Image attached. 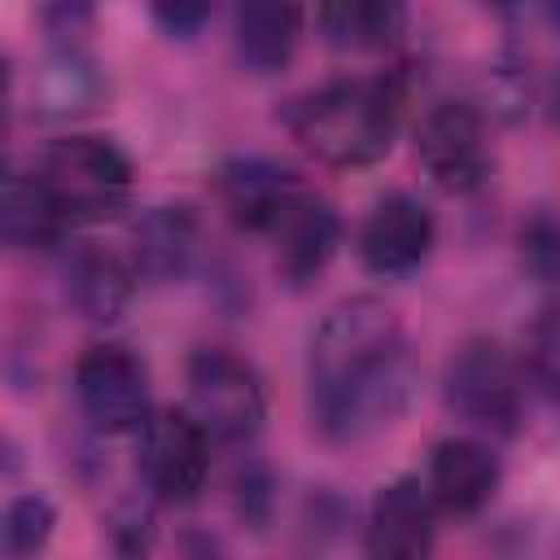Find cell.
<instances>
[{
	"label": "cell",
	"instance_id": "6da1fadb",
	"mask_svg": "<svg viewBox=\"0 0 560 560\" xmlns=\"http://www.w3.org/2000/svg\"><path fill=\"white\" fill-rule=\"evenodd\" d=\"M306 376L315 424L332 442H363L389 429L416 381L394 306L381 298L337 302L311 337Z\"/></svg>",
	"mask_w": 560,
	"mask_h": 560
},
{
	"label": "cell",
	"instance_id": "7a4b0ae2",
	"mask_svg": "<svg viewBox=\"0 0 560 560\" xmlns=\"http://www.w3.org/2000/svg\"><path fill=\"white\" fill-rule=\"evenodd\" d=\"M293 140L328 166H372L398 131V92L385 79H332L289 109Z\"/></svg>",
	"mask_w": 560,
	"mask_h": 560
},
{
	"label": "cell",
	"instance_id": "3957f363",
	"mask_svg": "<svg viewBox=\"0 0 560 560\" xmlns=\"http://www.w3.org/2000/svg\"><path fill=\"white\" fill-rule=\"evenodd\" d=\"M35 175L61 206L66 223L114 219L131 197V162L105 136H66L48 144Z\"/></svg>",
	"mask_w": 560,
	"mask_h": 560
},
{
	"label": "cell",
	"instance_id": "277c9868",
	"mask_svg": "<svg viewBox=\"0 0 560 560\" xmlns=\"http://www.w3.org/2000/svg\"><path fill=\"white\" fill-rule=\"evenodd\" d=\"M188 411L214 442H249L262 429L267 394L258 372L241 354L201 346L188 359Z\"/></svg>",
	"mask_w": 560,
	"mask_h": 560
},
{
	"label": "cell",
	"instance_id": "5b68a950",
	"mask_svg": "<svg viewBox=\"0 0 560 560\" xmlns=\"http://www.w3.org/2000/svg\"><path fill=\"white\" fill-rule=\"evenodd\" d=\"M446 407L490 433H516L521 416H525V394H521V376L512 368V359L503 354L499 341H464L451 363H446Z\"/></svg>",
	"mask_w": 560,
	"mask_h": 560
},
{
	"label": "cell",
	"instance_id": "8992f818",
	"mask_svg": "<svg viewBox=\"0 0 560 560\" xmlns=\"http://www.w3.org/2000/svg\"><path fill=\"white\" fill-rule=\"evenodd\" d=\"M74 389L101 433H136L149 420V372L127 346H88L74 363Z\"/></svg>",
	"mask_w": 560,
	"mask_h": 560
},
{
	"label": "cell",
	"instance_id": "52a82bcc",
	"mask_svg": "<svg viewBox=\"0 0 560 560\" xmlns=\"http://www.w3.org/2000/svg\"><path fill=\"white\" fill-rule=\"evenodd\" d=\"M136 468L158 499L188 503L201 494L210 472V433L192 411H158L140 429Z\"/></svg>",
	"mask_w": 560,
	"mask_h": 560
},
{
	"label": "cell",
	"instance_id": "ba28073f",
	"mask_svg": "<svg viewBox=\"0 0 560 560\" xmlns=\"http://www.w3.org/2000/svg\"><path fill=\"white\" fill-rule=\"evenodd\" d=\"M416 153L429 179L446 192H472L490 175V144L481 114L464 101H438L416 131Z\"/></svg>",
	"mask_w": 560,
	"mask_h": 560
},
{
	"label": "cell",
	"instance_id": "9c48e42d",
	"mask_svg": "<svg viewBox=\"0 0 560 560\" xmlns=\"http://www.w3.org/2000/svg\"><path fill=\"white\" fill-rule=\"evenodd\" d=\"M298 192H302V179L289 166L258 158V153L228 158L214 171V197L223 214L245 232H271Z\"/></svg>",
	"mask_w": 560,
	"mask_h": 560
},
{
	"label": "cell",
	"instance_id": "30bf717a",
	"mask_svg": "<svg viewBox=\"0 0 560 560\" xmlns=\"http://www.w3.org/2000/svg\"><path fill=\"white\" fill-rule=\"evenodd\" d=\"M433 214L424 201L407 192H389L372 206V214L359 228V258L376 276H407L416 271L433 249Z\"/></svg>",
	"mask_w": 560,
	"mask_h": 560
},
{
	"label": "cell",
	"instance_id": "8fae6325",
	"mask_svg": "<svg viewBox=\"0 0 560 560\" xmlns=\"http://www.w3.org/2000/svg\"><path fill=\"white\" fill-rule=\"evenodd\" d=\"M271 236H276V271L293 289H302L332 262L337 241H341V219L324 197L302 188L289 201V210L276 219Z\"/></svg>",
	"mask_w": 560,
	"mask_h": 560
},
{
	"label": "cell",
	"instance_id": "7c38bea8",
	"mask_svg": "<svg viewBox=\"0 0 560 560\" xmlns=\"http://www.w3.org/2000/svg\"><path fill=\"white\" fill-rule=\"evenodd\" d=\"M433 494L416 477H394L376 490L368 512V551L385 560H416L433 547Z\"/></svg>",
	"mask_w": 560,
	"mask_h": 560
},
{
	"label": "cell",
	"instance_id": "4fadbf2b",
	"mask_svg": "<svg viewBox=\"0 0 560 560\" xmlns=\"http://www.w3.org/2000/svg\"><path fill=\"white\" fill-rule=\"evenodd\" d=\"M424 486H429L438 508L468 516V512L490 503V494L499 486V459L490 455V446H481L472 438H446L429 455V481Z\"/></svg>",
	"mask_w": 560,
	"mask_h": 560
},
{
	"label": "cell",
	"instance_id": "5bb4252c",
	"mask_svg": "<svg viewBox=\"0 0 560 560\" xmlns=\"http://www.w3.org/2000/svg\"><path fill=\"white\" fill-rule=\"evenodd\" d=\"M131 289H136V267L122 262L114 249L83 241L66 254V298L83 319L114 324L127 311Z\"/></svg>",
	"mask_w": 560,
	"mask_h": 560
},
{
	"label": "cell",
	"instance_id": "9a60e30c",
	"mask_svg": "<svg viewBox=\"0 0 560 560\" xmlns=\"http://www.w3.org/2000/svg\"><path fill=\"white\" fill-rule=\"evenodd\" d=\"M197 214L188 206H149L131 223V267L149 280H175L192 267Z\"/></svg>",
	"mask_w": 560,
	"mask_h": 560
},
{
	"label": "cell",
	"instance_id": "2e32d148",
	"mask_svg": "<svg viewBox=\"0 0 560 560\" xmlns=\"http://www.w3.org/2000/svg\"><path fill=\"white\" fill-rule=\"evenodd\" d=\"M302 35V0H236V52L267 74L289 66Z\"/></svg>",
	"mask_w": 560,
	"mask_h": 560
},
{
	"label": "cell",
	"instance_id": "e0dca14e",
	"mask_svg": "<svg viewBox=\"0 0 560 560\" xmlns=\"http://www.w3.org/2000/svg\"><path fill=\"white\" fill-rule=\"evenodd\" d=\"M407 31V0H319V35L341 52H385Z\"/></svg>",
	"mask_w": 560,
	"mask_h": 560
},
{
	"label": "cell",
	"instance_id": "ac0fdd59",
	"mask_svg": "<svg viewBox=\"0 0 560 560\" xmlns=\"http://www.w3.org/2000/svg\"><path fill=\"white\" fill-rule=\"evenodd\" d=\"M0 223H4V245H9V249H48V245L61 236L66 214H61V206L52 201V192L44 188L39 175L13 171L9 184H4Z\"/></svg>",
	"mask_w": 560,
	"mask_h": 560
},
{
	"label": "cell",
	"instance_id": "d6986e66",
	"mask_svg": "<svg viewBox=\"0 0 560 560\" xmlns=\"http://www.w3.org/2000/svg\"><path fill=\"white\" fill-rule=\"evenodd\" d=\"M101 92V79L96 70L74 52V48H61L48 66H44V79H39V101L52 109V114H74V109H88Z\"/></svg>",
	"mask_w": 560,
	"mask_h": 560
},
{
	"label": "cell",
	"instance_id": "ffe728a7",
	"mask_svg": "<svg viewBox=\"0 0 560 560\" xmlns=\"http://www.w3.org/2000/svg\"><path fill=\"white\" fill-rule=\"evenodd\" d=\"M57 512L44 494H18L4 512V551L9 556H35L52 538Z\"/></svg>",
	"mask_w": 560,
	"mask_h": 560
},
{
	"label": "cell",
	"instance_id": "44dd1931",
	"mask_svg": "<svg viewBox=\"0 0 560 560\" xmlns=\"http://www.w3.org/2000/svg\"><path fill=\"white\" fill-rule=\"evenodd\" d=\"M525 368L551 398H560V306H547L529 324V332H525Z\"/></svg>",
	"mask_w": 560,
	"mask_h": 560
},
{
	"label": "cell",
	"instance_id": "7402d4cb",
	"mask_svg": "<svg viewBox=\"0 0 560 560\" xmlns=\"http://www.w3.org/2000/svg\"><path fill=\"white\" fill-rule=\"evenodd\" d=\"M149 9H153L158 26H162L166 35L188 39V35H197V31L206 26L214 0H149Z\"/></svg>",
	"mask_w": 560,
	"mask_h": 560
},
{
	"label": "cell",
	"instance_id": "603a6c76",
	"mask_svg": "<svg viewBox=\"0 0 560 560\" xmlns=\"http://www.w3.org/2000/svg\"><path fill=\"white\" fill-rule=\"evenodd\" d=\"M525 258H529V267L538 271V276H560V228L556 223H547V219H538L529 232H525Z\"/></svg>",
	"mask_w": 560,
	"mask_h": 560
},
{
	"label": "cell",
	"instance_id": "cb8c5ba5",
	"mask_svg": "<svg viewBox=\"0 0 560 560\" xmlns=\"http://www.w3.org/2000/svg\"><path fill=\"white\" fill-rule=\"evenodd\" d=\"M114 542H118L122 551L149 547V512H144V508H122V512L114 516Z\"/></svg>",
	"mask_w": 560,
	"mask_h": 560
},
{
	"label": "cell",
	"instance_id": "d4e9b609",
	"mask_svg": "<svg viewBox=\"0 0 560 560\" xmlns=\"http://www.w3.org/2000/svg\"><path fill=\"white\" fill-rule=\"evenodd\" d=\"M542 9H547V18H551V26H560V0H542Z\"/></svg>",
	"mask_w": 560,
	"mask_h": 560
},
{
	"label": "cell",
	"instance_id": "484cf974",
	"mask_svg": "<svg viewBox=\"0 0 560 560\" xmlns=\"http://www.w3.org/2000/svg\"><path fill=\"white\" fill-rule=\"evenodd\" d=\"M556 118H560V83H556Z\"/></svg>",
	"mask_w": 560,
	"mask_h": 560
},
{
	"label": "cell",
	"instance_id": "4316f807",
	"mask_svg": "<svg viewBox=\"0 0 560 560\" xmlns=\"http://www.w3.org/2000/svg\"><path fill=\"white\" fill-rule=\"evenodd\" d=\"M490 4H508V0H490Z\"/></svg>",
	"mask_w": 560,
	"mask_h": 560
}]
</instances>
